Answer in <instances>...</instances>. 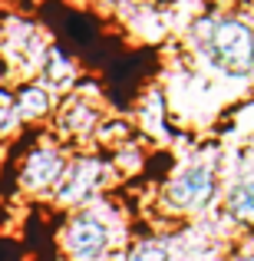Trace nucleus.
Listing matches in <instances>:
<instances>
[{
  "mask_svg": "<svg viewBox=\"0 0 254 261\" xmlns=\"http://www.w3.org/2000/svg\"><path fill=\"white\" fill-rule=\"evenodd\" d=\"M218 195V166L215 159H191L178 169L162 189V205L172 215H198Z\"/></svg>",
  "mask_w": 254,
  "mask_h": 261,
  "instance_id": "obj_1",
  "label": "nucleus"
},
{
  "mask_svg": "<svg viewBox=\"0 0 254 261\" xmlns=\"http://www.w3.org/2000/svg\"><path fill=\"white\" fill-rule=\"evenodd\" d=\"M202 50L218 70L231 76L254 70V33L244 20H215L208 37L202 40Z\"/></svg>",
  "mask_w": 254,
  "mask_h": 261,
  "instance_id": "obj_2",
  "label": "nucleus"
},
{
  "mask_svg": "<svg viewBox=\"0 0 254 261\" xmlns=\"http://www.w3.org/2000/svg\"><path fill=\"white\" fill-rule=\"evenodd\" d=\"M60 242L70 261H99L109 251V225L96 215L93 208H73V215L66 218L63 231H60Z\"/></svg>",
  "mask_w": 254,
  "mask_h": 261,
  "instance_id": "obj_3",
  "label": "nucleus"
},
{
  "mask_svg": "<svg viewBox=\"0 0 254 261\" xmlns=\"http://www.w3.org/2000/svg\"><path fill=\"white\" fill-rule=\"evenodd\" d=\"M66 162H70L66 159V149L57 146V142H40V146H33L30 152L23 155V162H20V172H17L20 189L30 192V195L53 192V185L60 182Z\"/></svg>",
  "mask_w": 254,
  "mask_h": 261,
  "instance_id": "obj_4",
  "label": "nucleus"
},
{
  "mask_svg": "<svg viewBox=\"0 0 254 261\" xmlns=\"http://www.w3.org/2000/svg\"><path fill=\"white\" fill-rule=\"evenodd\" d=\"M102 172H106L102 159H96V155H76L73 162H66L60 182L53 185V192H50L53 202L66 205V208H83L89 202V195L102 185Z\"/></svg>",
  "mask_w": 254,
  "mask_h": 261,
  "instance_id": "obj_5",
  "label": "nucleus"
},
{
  "mask_svg": "<svg viewBox=\"0 0 254 261\" xmlns=\"http://www.w3.org/2000/svg\"><path fill=\"white\" fill-rule=\"evenodd\" d=\"M57 122H60V129H63L66 139H73V142L89 139V136H96V129H99V106L89 102L86 93H79L60 109Z\"/></svg>",
  "mask_w": 254,
  "mask_h": 261,
  "instance_id": "obj_6",
  "label": "nucleus"
},
{
  "mask_svg": "<svg viewBox=\"0 0 254 261\" xmlns=\"http://www.w3.org/2000/svg\"><path fill=\"white\" fill-rule=\"evenodd\" d=\"M10 109L17 113L20 122H43L46 116L57 113L53 96H50V89H46L43 83H23L17 89V96H13Z\"/></svg>",
  "mask_w": 254,
  "mask_h": 261,
  "instance_id": "obj_7",
  "label": "nucleus"
},
{
  "mask_svg": "<svg viewBox=\"0 0 254 261\" xmlns=\"http://www.w3.org/2000/svg\"><path fill=\"white\" fill-rule=\"evenodd\" d=\"M40 80H43V86H53L60 93L73 89L76 86V63H73V57L66 50H60V46H46L43 63H40Z\"/></svg>",
  "mask_w": 254,
  "mask_h": 261,
  "instance_id": "obj_8",
  "label": "nucleus"
},
{
  "mask_svg": "<svg viewBox=\"0 0 254 261\" xmlns=\"http://www.w3.org/2000/svg\"><path fill=\"white\" fill-rule=\"evenodd\" d=\"M224 212L241 225H254V178H238L235 185H228Z\"/></svg>",
  "mask_w": 254,
  "mask_h": 261,
  "instance_id": "obj_9",
  "label": "nucleus"
},
{
  "mask_svg": "<svg viewBox=\"0 0 254 261\" xmlns=\"http://www.w3.org/2000/svg\"><path fill=\"white\" fill-rule=\"evenodd\" d=\"M126 261H172V248L162 238H139L129 245Z\"/></svg>",
  "mask_w": 254,
  "mask_h": 261,
  "instance_id": "obj_10",
  "label": "nucleus"
},
{
  "mask_svg": "<svg viewBox=\"0 0 254 261\" xmlns=\"http://www.w3.org/2000/svg\"><path fill=\"white\" fill-rule=\"evenodd\" d=\"M248 261H254V258H248Z\"/></svg>",
  "mask_w": 254,
  "mask_h": 261,
  "instance_id": "obj_11",
  "label": "nucleus"
}]
</instances>
